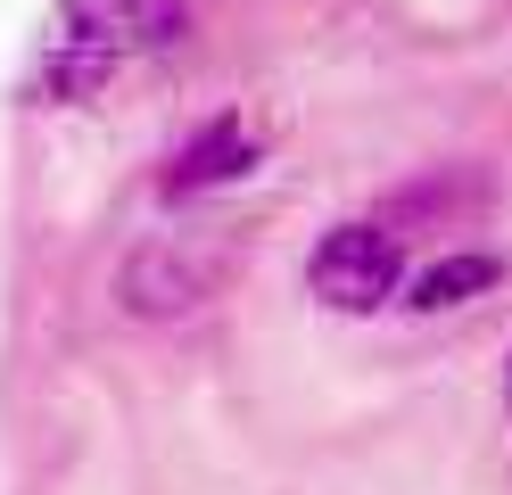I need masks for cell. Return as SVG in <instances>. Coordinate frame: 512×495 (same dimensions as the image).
I'll use <instances>...</instances> for the list:
<instances>
[{
	"mask_svg": "<svg viewBox=\"0 0 512 495\" xmlns=\"http://www.w3.org/2000/svg\"><path fill=\"white\" fill-rule=\"evenodd\" d=\"M182 0H58V17L42 33V91L58 99H91L116 83L141 50L182 42Z\"/></svg>",
	"mask_w": 512,
	"mask_h": 495,
	"instance_id": "cell-1",
	"label": "cell"
},
{
	"mask_svg": "<svg viewBox=\"0 0 512 495\" xmlns=\"http://www.w3.org/2000/svg\"><path fill=\"white\" fill-rule=\"evenodd\" d=\"M405 231H389L380 215H356V223H331L306 256V289L323 297L331 314H380L389 297L405 289Z\"/></svg>",
	"mask_w": 512,
	"mask_h": 495,
	"instance_id": "cell-2",
	"label": "cell"
},
{
	"mask_svg": "<svg viewBox=\"0 0 512 495\" xmlns=\"http://www.w3.org/2000/svg\"><path fill=\"white\" fill-rule=\"evenodd\" d=\"M256 157H265V132H256L248 116H207V124L166 157L157 190H166V198H207V190H223V182H248Z\"/></svg>",
	"mask_w": 512,
	"mask_h": 495,
	"instance_id": "cell-3",
	"label": "cell"
},
{
	"mask_svg": "<svg viewBox=\"0 0 512 495\" xmlns=\"http://www.w3.org/2000/svg\"><path fill=\"white\" fill-rule=\"evenodd\" d=\"M199 297H215V248L199 240H149L133 248V264H124V306L133 314H190Z\"/></svg>",
	"mask_w": 512,
	"mask_h": 495,
	"instance_id": "cell-4",
	"label": "cell"
},
{
	"mask_svg": "<svg viewBox=\"0 0 512 495\" xmlns=\"http://www.w3.org/2000/svg\"><path fill=\"white\" fill-rule=\"evenodd\" d=\"M504 281V256H488V248H446L438 264H422V273L405 281V306L413 314H455V306H471V297H488Z\"/></svg>",
	"mask_w": 512,
	"mask_h": 495,
	"instance_id": "cell-5",
	"label": "cell"
},
{
	"mask_svg": "<svg viewBox=\"0 0 512 495\" xmlns=\"http://www.w3.org/2000/svg\"><path fill=\"white\" fill-rule=\"evenodd\" d=\"M479 198H488V182H479V174H422V182H405L389 207H380V223H389V231H413V223H430V215L455 223V215L479 207Z\"/></svg>",
	"mask_w": 512,
	"mask_h": 495,
	"instance_id": "cell-6",
	"label": "cell"
},
{
	"mask_svg": "<svg viewBox=\"0 0 512 495\" xmlns=\"http://www.w3.org/2000/svg\"><path fill=\"white\" fill-rule=\"evenodd\" d=\"M504 413H512V355H504Z\"/></svg>",
	"mask_w": 512,
	"mask_h": 495,
	"instance_id": "cell-7",
	"label": "cell"
}]
</instances>
